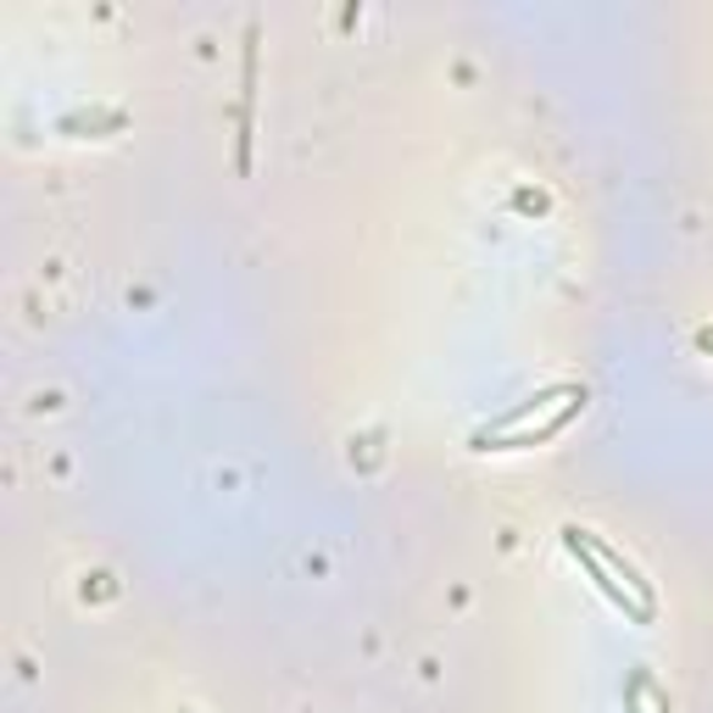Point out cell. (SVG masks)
<instances>
[{
	"mask_svg": "<svg viewBox=\"0 0 713 713\" xmlns=\"http://www.w3.org/2000/svg\"><path fill=\"white\" fill-rule=\"evenodd\" d=\"M563 546H568V557H575V563L586 568V575L597 580V591H602V597H608L619 614H630L636 625H652V614H647V608H641V602H636V597H630V591H625V586L608 575V563H602V557H597V546H591V529L568 524V529H563Z\"/></svg>",
	"mask_w": 713,
	"mask_h": 713,
	"instance_id": "obj_1",
	"label": "cell"
},
{
	"mask_svg": "<svg viewBox=\"0 0 713 713\" xmlns=\"http://www.w3.org/2000/svg\"><path fill=\"white\" fill-rule=\"evenodd\" d=\"M580 390H586V385H546V390H535V396H529L524 407H513V412H496V418L485 423V430H474V441H469V447L480 452L485 441H496V436H513L524 418H535V412H541V407H552V401H575Z\"/></svg>",
	"mask_w": 713,
	"mask_h": 713,
	"instance_id": "obj_2",
	"label": "cell"
},
{
	"mask_svg": "<svg viewBox=\"0 0 713 713\" xmlns=\"http://www.w3.org/2000/svg\"><path fill=\"white\" fill-rule=\"evenodd\" d=\"M580 412H586V390H580L575 401H563V407H557L552 418H541L535 430H513V436H496V441H485L480 452H524V447H541V441H552V436L563 430L568 418H580Z\"/></svg>",
	"mask_w": 713,
	"mask_h": 713,
	"instance_id": "obj_3",
	"label": "cell"
},
{
	"mask_svg": "<svg viewBox=\"0 0 713 713\" xmlns=\"http://www.w3.org/2000/svg\"><path fill=\"white\" fill-rule=\"evenodd\" d=\"M251 90H256V29H245V62H240V146H234L240 174L251 168Z\"/></svg>",
	"mask_w": 713,
	"mask_h": 713,
	"instance_id": "obj_4",
	"label": "cell"
},
{
	"mask_svg": "<svg viewBox=\"0 0 713 713\" xmlns=\"http://www.w3.org/2000/svg\"><path fill=\"white\" fill-rule=\"evenodd\" d=\"M78 128H123V112H67L62 134H78Z\"/></svg>",
	"mask_w": 713,
	"mask_h": 713,
	"instance_id": "obj_5",
	"label": "cell"
},
{
	"mask_svg": "<svg viewBox=\"0 0 713 713\" xmlns=\"http://www.w3.org/2000/svg\"><path fill=\"white\" fill-rule=\"evenodd\" d=\"M696 352H707V357H713V340H702V335H696Z\"/></svg>",
	"mask_w": 713,
	"mask_h": 713,
	"instance_id": "obj_6",
	"label": "cell"
},
{
	"mask_svg": "<svg viewBox=\"0 0 713 713\" xmlns=\"http://www.w3.org/2000/svg\"><path fill=\"white\" fill-rule=\"evenodd\" d=\"M696 335H702V340H713V329H696Z\"/></svg>",
	"mask_w": 713,
	"mask_h": 713,
	"instance_id": "obj_7",
	"label": "cell"
}]
</instances>
